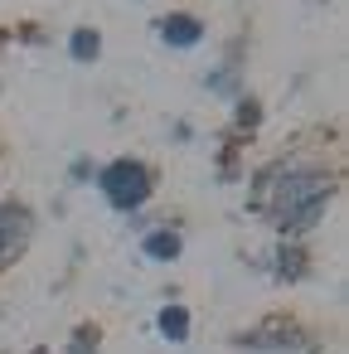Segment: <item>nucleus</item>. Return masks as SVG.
Masks as SVG:
<instances>
[{
  "mask_svg": "<svg viewBox=\"0 0 349 354\" xmlns=\"http://www.w3.org/2000/svg\"><path fill=\"white\" fill-rule=\"evenodd\" d=\"M102 194H107L117 209H136V204L151 194V175H146V165H136V160H117V165H107V170H102Z\"/></svg>",
  "mask_w": 349,
  "mask_h": 354,
  "instance_id": "obj_1",
  "label": "nucleus"
},
{
  "mask_svg": "<svg viewBox=\"0 0 349 354\" xmlns=\"http://www.w3.org/2000/svg\"><path fill=\"white\" fill-rule=\"evenodd\" d=\"M160 30H165L170 44H199V35H204V25H199L194 15H170Z\"/></svg>",
  "mask_w": 349,
  "mask_h": 354,
  "instance_id": "obj_2",
  "label": "nucleus"
},
{
  "mask_svg": "<svg viewBox=\"0 0 349 354\" xmlns=\"http://www.w3.org/2000/svg\"><path fill=\"white\" fill-rule=\"evenodd\" d=\"M20 233H25V214H0V257H6L15 243H20Z\"/></svg>",
  "mask_w": 349,
  "mask_h": 354,
  "instance_id": "obj_3",
  "label": "nucleus"
},
{
  "mask_svg": "<svg viewBox=\"0 0 349 354\" xmlns=\"http://www.w3.org/2000/svg\"><path fill=\"white\" fill-rule=\"evenodd\" d=\"M160 330H165V339H185V335H189L185 306H165V310H160Z\"/></svg>",
  "mask_w": 349,
  "mask_h": 354,
  "instance_id": "obj_4",
  "label": "nucleus"
},
{
  "mask_svg": "<svg viewBox=\"0 0 349 354\" xmlns=\"http://www.w3.org/2000/svg\"><path fill=\"white\" fill-rule=\"evenodd\" d=\"M146 252H151L155 262H170V257H180V238H175V233H151V238H146Z\"/></svg>",
  "mask_w": 349,
  "mask_h": 354,
  "instance_id": "obj_5",
  "label": "nucleus"
},
{
  "mask_svg": "<svg viewBox=\"0 0 349 354\" xmlns=\"http://www.w3.org/2000/svg\"><path fill=\"white\" fill-rule=\"evenodd\" d=\"M73 59H97V35L93 30H78L73 35Z\"/></svg>",
  "mask_w": 349,
  "mask_h": 354,
  "instance_id": "obj_6",
  "label": "nucleus"
}]
</instances>
